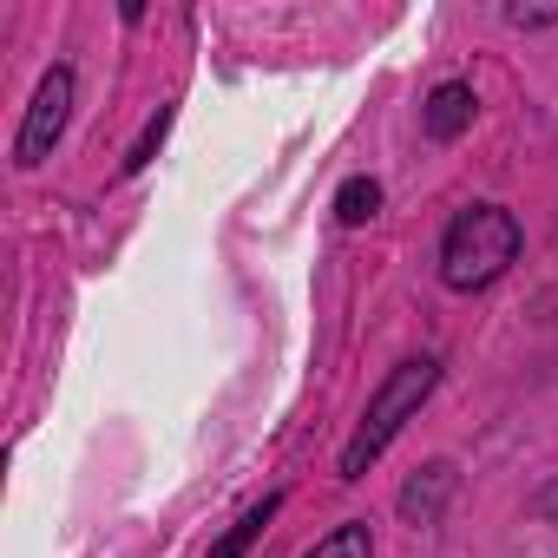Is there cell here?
Listing matches in <instances>:
<instances>
[{"mask_svg": "<svg viewBox=\"0 0 558 558\" xmlns=\"http://www.w3.org/2000/svg\"><path fill=\"white\" fill-rule=\"evenodd\" d=\"M519 217L506 204H473L447 223V243H440V283L447 290H486L519 263Z\"/></svg>", "mask_w": 558, "mask_h": 558, "instance_id": "6da1fadb", "label": "cell"}, {"mask_svg": "<svg viewBox=\"0 0 558 558\" xmlns=\"http://www.w3.org/2000/svg\"><path fill=\"white\" fill-rule=\"evenodd\" d=\"M434 381H440V362H434V355H414V362H401V368L375 388V401H368L355 440L342 447V480H362V473L388 453V440L408 427V414H421V401L434 395Z\"/></svg>", "mask_w": 558, "mask_h": 558, "instance_id": "7a4b0ae2", "label": "cell"}, {"mask_svg": "<svg viewBox=\"0 0 558 558\" xmlns=\"http://www.w3.org/2000/svg\"><path fill=\"white\" fill-rule=\"evenodd\" d=\"M66 119H73V66H53V73L40 80V93H34V106H27V119H21L14 165H21V171L47 165V158H53V145H60V132H66Z\"/></svg>", "mask_w": 558, "mask_h": 558, "instance_id": "3957f363", "label": "cell"}, {"mask_svg": "<svg viewBox=\"0 0 558 558\" xmlns=\"http://www.w3.org/2000/svg\"><path fill=\"white\" fill-rule=\"evenodd\" d=\"M466 125H473V86H460V80L434 86V99H427V132L447 145V138H460Z\"/></svg>", "mask_w": 558, "mask_h": 558, "instance_id": "277c9868", "label": "cell"}, {"mask_svg": "<svg viewBox=\"0 0 558 558\" xmlns=\"http://www.w3.org/2000/svg\"><path fill=\"white\" fill-rule=\"evenodd\" d=\"M276 506H283V493H269V499H256V506H250V512H243V519H236V525H230V532L217 538V545H210V558H243V551H250V545H256V538L269 532Z\"/></svg>", "mask_w": 558, "mask_h": 558, "instance_id": "5b68a950", "label": "cell"}, {"mask_svg": "<svg viewBox=\"0 0 558 558\" xmlns=\"http://www.w3.org/2000/svg\"><path fill=\"white\" fill-rule=\"evenodd\" d=\"M303 558H375V532H368V519H342V525L323 532Z\"/></svg>", "mask_w": 558, "mask_h": 558, "instance_id": "8992f818", "label": "cell"}, {"mask_svg": "<svg viewBox=\"0 0 558 558\" xmlns=\"http://www.w3.org/2000/svg\"><path fill=\"white\" fill-rule=\"evenodd\" d=\"M375 210H381V184H375V178H349V184L336 191V217H342L349 230H362Z\"/></svg>", "mask_w": 558, "mask_h": 558, "instance_id": "52a82bcc", "label": "cell"}, {"mask_svg": "<svg viewBox=\"0 0 558 558\" xmlns=\"http://www.w3.org/2000/svg\"><path fill=\"white\" fill-rule=\"evenodd\" d=\"M165 132H171V106H158V119H151V125H145V138H138V145H132V158H125V171H145V165H151V151H158V138H165Z\"/></svg>", "mask_w": 558, "mask_h": 558, "instance_id": "ba28073f", "label": "cell"}, {"mask_svg": "<svg viewBox=\"0 0 558 558\" xmlns=\"http://www.w3.org/2000/svg\"><path fill=\"white\" fill-rule=\"evenodd\" d=\"M506 21H512V27H551L558 8H506Z\"/></svg>", "mask_w": 558, "mask_h": 558, "instance_id": "9c48e42d", "label": "cell"}]
</instances>
